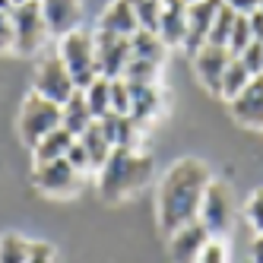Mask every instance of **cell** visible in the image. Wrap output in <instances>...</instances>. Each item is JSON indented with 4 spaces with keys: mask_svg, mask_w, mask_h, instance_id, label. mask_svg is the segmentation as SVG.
Here are the masks:
<instances>
[{
    "mask_svg": "<svg viewBox=\"0 0 263 263\" xmlns=\"http://www.w3.org/2000/svg\"><path fill=\"white\" fill-rule=\"evenodd\" d=\"M263 0H225V7H232L235 13H244V16H251L254 10H260Z\"/></svg>",
    "mask_w": 263,
    "mask_h": 263,
    "instance_id": "obj_36",
    "label": "cell"
},
{
    "mask_svg": "<svg viewBox=\"0 0 263 263\" xmlns=\"http://www.w3.org/2000/svg\"><path fill=\"white\" fill-rule=\"evenodd\" d=\"M260 10H263V4H260Z\"/></svg>",
    "mask_w": 263,
    "mask_h": 263,
    "instance_id": "obj_42",
    "label": "cell"
},
{
    "mask_svg": "<svg viewBox=\"0 0 263 263\" xmlns=\"http://www.w3.org/2000/svg\"><path fill=\"white\" fill-rule=\"evenodd\" d=\"M58 54H61V61L67 64V70H70V77H73V83H77L80 92H86L92 83L99 80L96 35H89V32H83V29L70 32V35H64V39H61Z\"/></svg>",
    "mask_w": 263,
    "mask_h": 263,
    "instance_id": "obj_3",
    "label": "cell"
},
{
    "mask_svg": "<svg viewBox=\"0 0 263 263\" xmlns=\"http://www.w3.org/2000/svg\"><path fill=\"white\" fill-rule=\"evenodd\" d=\"M225 0H197V4H187V35H184V48L187 51H200L210 42V29L216 13L222 10Z\"/></svg>",
    "mask_w": 263,
    "mask_h": 263,
    "instance_id": "obj_11",
    "label": "cell"
},
{
    "mask_svg": "<svg viewBox=\"0 0 263 263\" xmlns=\"http://www.w3.org/2000/svg\"><path fill=\"white\" fill-rule=\"evenodd\" d=\"M238 58H241L244 67L251 70V77H260V73H263V42H251Z\"/></svg>",
    "mask_w": 263,
    "mask_h": 263,
    "instance_id": "obj_31",
    "label": "cell"
},
{
    "mask_svg": "<svg viewBox=\"0 0 263 263\" xmlns=\"http://www.w3.org/2000/svg\"><path fill=\"white\" fill-rule=\"evenodd\" d=\"M251 42H254V35H251V23H248V16H244V13H238L235 29H232V39H229V51L238 58V54L248 48Z\"/></svg>",
    "mask_w": 263,
    "mask_h": 263,
    "instance_id": "obj_28",
    "label": "cell"
},
{
    "mask_svg": "<svg viewBox=\"0 0 263 263\" xmlns=\"http://www.w3.org/2000/svg\"><path fill=\"white\" fill-rule=\"evenodd\" d=\"M111 115H130V92L124 77L111 80Z\"/></svg>",
    "mask_w": 263,
    "mask_h": 263,
    "instance_id": "obj_30",
    "label": "cell"
},
{
    "mask_svg": "<svg viewBox=\"0 0 263 263\" xmlns=\"http://www.w3.org/2000/svg\"><path fill=\"white\" fill-rule=\"evenodd\" d=\"M73 143H77V137H73L70 130L58 127L54 134H48L39 146L32 149V153H35V165H39V162H54V159H67V153L73 149Z\"/></svg>",
    "mask_w": 263,
    "mask_h": 263,
    "instance_id": "obj_22",
    "label": "cell"
},
{
    "mask_svg": "<svg viewBox=\"0 0 263 263\" xmlns=\"http://www.w3.org/2000/svg\"><path fill=\"white\" fill-rule=\"evenodd\" d=\"M124 83H127V92H130V118L137 124L159 118V111H162L159 83H137V80H124Z\"/></svg>",
    "mask_w": 263,
    "mask_h": 263,
    "instance_id": "obj_14",
    "label": "cell"
},
{
    "mask_svg": "<svg viewBox=\"0 0 263 263\" xmlns=\"http://www.w3.org/2000/svg\"><path fill=\"white\" fill-rule=\"evenodd\" d=\"M10 20H13V51L16 54H35V51L45 48L48 26H45L39 0H26V4L13 7Z\"/></svg>",
    "mask_w": 263,
    "mask_h": 263,
    "instance_id": "obj_6",
    "label": "cell"
},
{
    "mask_svg": "<svg viewBox=\"0 0 263 263\" xmlns=\"http://www.w3.org/2000/svg\"><path fill=\"white\" fill-rule=\"evenodd\" d=\"M197 263H229V251H225V244L219 238H210V244L203 248Z\"/></svg>",
    "mask_w": 263,
    "mask_h": 263,
    "instance_id": "obj_32",
    "label": "cell"
},
{
    "mask_svg": "<svg viewBox=\"0 0 263 263\" xmlns=\"http://www.w3.org/2000/svg\"><path fill=\"white\" fill-rule=\"evenodd\" d=\"M165 51H168V45L149 29H137V35H130V58H137V61H149V64L162 67Z\"/></svg>",
    "mask_w": 263,
    "mask_h": 263,
    "instance_id": "obj_20",
    "label": "cell"
},
{
    "mask_svg": "<svg viewBox=\"0 0 263 263\" xmlns=\"http://www.w3.org/2000/svg\"><path fill=\"white\" fill-rule=\"evenodd\" d=\"M197 219L203 222V229L210 232V238H222L235 225V194L225 181H219V178L210 181Z\"/></svg>",
    "mask_w": 263,
    "mask_h": 263,
    "instance_id": "obj_5",
    "label": "cell"
},
{
    "mask_svg": "<svg viewBox=\"0 0 263 263\" xmlns=\"http://www.w3.org/2000/svg\"><path fill=\"white\" fill-rule=\"evenodd\" d=\"M130 10L137 13V23L140 29L156 32L159 29V10H162V0H127Z\"/></svg>",
    "mask_w": 263,
    "mask_h": 263,
    "instance_id": "obj_27",
    "label": "cell"
},
{
    "mask_svg": "<svg viewBox=\"0 0 263 263\" xmlns=\"http://www.w3.org/2000/svg\"><path fill=\"white\" fill-rule=\"evenodd\" d=\"M29 263H58V254L48 241H32L29 248Z\"/></svg>",
    "mask_w": 263,
    "mask_h": 263,
    "instance_id": "obj_33",
    "label": "cell"
},
{
    "mask_svg": "<svg viewBox=\"0 0 263 263\" xmlns=\"http://www.w3.org/2000/svg\"><path fill=\"white\" fill-rule=\"evenodd\" d=\"M67 159H70V165L77 168V172H83V175H89L92 172V162H89V156H86V149L80 146V143H73V149L67 153Z\"/></svg>",
    "mask_w": 263,
    "mask_h": 263,
    "instance_id": "obj_35",
    "label": "cell"
},
{
    "mask_svg": "<svg viewBox=\"0 0 263 263\" xmlns=\"http://www.w3.org/2000/svg\"><path fill=\"white\" fill-rule=\"evenodd\" d=\"M244 216H248L251 229L257 235H263V187H257V191L248 197V203H244Z\"/></svg>",
    "mask_w": 263,
    "mask_h": 263,
    "instance_id": "obj_29",
    "label": "cell"
},
{
    "mask_svg": "<svg viewBox=\"0 0 263 263\" xmlns=\"http://www.w3.org/2000/svg\"><path fill=\"white\" fill-rule=\"evenodd\" d=\"M229 105H232V115H235L238 124L260 130L263 127V73H260V77H254L251 86L244 89L235 102H229Z\"/></svg>",
    "mask_w": 263,
    "mask_h": 263,
    "instance_id": "obj_16",
    "label": "cell"
},
{
    "mask_svg": "<svg viewBox=\"0 0 263 263\" xmlns=\"http://www.w3.org/2000/svg\"><path fill=\"white\" fill-rule=\"evenodd\" d=\"M206 244H210V232L203 229L200 219H194V222H187V225L172 232V238H168V254H172L175 263H197Z\"/></svg>",
    "mask_w": 263,
    "mask_h": 263,
    "instance_id": "obj_12",
    "label": "cell"
},
{
    "mask_svg": "<svg viewBox=\"0 0 263 263\" xmlns=\"http://www.w3.org/2000/svg\"><path fill=\"white\" fill-rule=\"evenodd\" d=\"M92 121L96 118H92V111L86 105V92H73V99L67 105H61V127L70 130L73 137H80Z\"/></svg>",
    "mask_w": 263,
    "mask_h": 263,
    "instance_id": "obj_21",
    "label": "cell"
},
{
    "mask_svg": "<svg viewBox=\"0 0 263 263\" xmlns=\"http://www.w3.org/2000/svg\"><path fill=\"white\" fill-rule=\"evenodd\" d=\"M42 4V16H45V26L48 35L54 39H64V35L77 32L83 23V0H39Z\"/></svg>",
    "mask_w": 263,
    "mask_h": 263,
    "instance_id": "obj_13",
    "label": "cell"
},
{
    "mask_svg": "<svg viewBox=\"0 0 263 263\" xmlns=\"http://www.w3.org/2000/svg\"><path fill=\"white\" fill-rule=\"evenodd\" d=\"M251 70L241 64V58H232V64H229V70H225V77H222V89H219V96L225 99V102H235L244 89L251 86Z\"/></svg>",
    "mask_w": 263,
    "mask_h": 263,
    "instance_id": "obj_23",
    "label": "cell"
},
{
    "mask_svg": "<svg viewBox=\"0 0 263 263\" xmlns=\"http://www.w3.org/2000/svg\"><path fill=\"white\" fill-rule=\"evenodd\" d=\"M235 20H238V13L232 7H225L216 13V20H213V29H210V42L206 45H222V48H229V39H232V29H235Z\"/></svg>",
    "mask_w": 263,
    "mask_h": 263,
    "instance_id": "obj_26",
    "label": "cell"
},
{
    "mask_svg": "<svg viewBox=\"0 0 263 263\" xmlns=\"http://www.w3.org/2000/svg\"><path fill=\"white\" fill-rule=\"evenodd\" d=\"M29 248L32 241H26L20 232L0 235V263H29Z\"/></svg>",
    "mask_w": 263,
    "mask_h": 263,
    "instance_id": "obj_25",
    "label": "cell"
},
{
    "mask_svg": "<svg viewBox=\"0 0 263 263\" xmlns=\"http://www.w3.org/2000/svg\"><path fill=\"white\" fill-rule=\"evenodd\" d=\"M156 35L168 48L184 45V35H187V0H162Z\"/></svg>",
    "mask_w": 263,
    "mask_h": 263,
    "instance_id": "obj_15",
    "label": "cell"
},
{
    "mask_svg": "<svg viewBox=\"0 0 263 263\" xmlns=\"http://www.w3.org/2000/svg\"><path fill=\"white\" fill-rule=\"evenodd\" d=\"M77 143L86 149V156H89V162H92V172H99V168L108 162V156H111V140L105 137V130H102V124L99 121H92L83 134L77 137Z\"/></svg>",
    "mask_w": 263,
    "mask_h": 263,
    "instance_id": "obj_18",
    "label": "cell"
},
{
    "mask_svg": "<svg viewBox=\"0 0 263 263\" xmlns=\"http://www.w3.org/2000/svg\"><path fill=\"white\" fill-rule=\"evenodd\" d=\"M96 61H99V77L118 80L130 64V39L111 32H96Z\"/></svg>",
    "mask_w": 263,
    "mask_h": 263,
    "instance_id": "obj_9",
    "label": "cell"
},
{
    "mask_svg": "<svg viewBox=\"0 0 263 263\" xmlns=\"http://www.w3.org/2000/svg\"><path fill=\"white\" fill-rule=\"evenodd\" d=\"M235 54L229 48H222V45H203L200 51H194V70H197V77L200 83L216 92L219 96V89H222V77H225V70H229Z\"/></svg>",
    "mask_w": 263,
    "mask_h": 263,
    "instance_id": "obj_10",
    "label": "cell"
},
{
    "mask_svg": "<svg viewBox=\"0 0 263 263\" xmlns=\"http://www.w3.org/2000/svg\"><path fill=\"white\" fill-rule=\"evenodd\" d=\"M58 127H61V105L45 99V96H39V92H29L23 108H20V121H16L20 140L29 149H35L48 134H54Z\"/></svg>",
    "mask_w": 263,
    "mask_h": 263,
    "instance_id": "obj_4",
    "label": "cell"
},
{
    "mask_svg": "<svg viewBox=\"0 0 263 263\" xmlns=\"http://www.w3.org/2000/svg\"><path fill=\"white\" fill-rule=\"evenodd\" d=\"M140 23H137V13L130 10L127 0H111V4L102 10L99 16V32H111V35H124V39H130V35H137Z\"/></svg>",
    "mask_w": 263,
    "mask_h": 263,
    "instance_id": "obj_17",
    "label": "cell"
},
{
    "mask_svg": "<svg viewBox=\"0 0 263 263\" xmlns=\"http://www.w3.org/2000/svg\"><path fill=\"white\" fill-rule=\"evenodd\" d=\"M248 23H251V35H254V42H263V10H254L248 16Z\"/></svg>",
    "mask_w": 263,
    "mask_h": 263,
    "instance_id": "obj_37",
    "label": "cell"
},
{
    "mask_svg": "<svg viewBox=\"0 0 263 263\" xmlns=\"http://www.w3.org/2000/svg\"><path fill=\"white\" fill-rule=\"evenodd\" d=\"M187 4H197V0H187Z\"/></svg>",
    "mask_w": 263,
    "mask_h": 263,
    "instance_id": "obj_41",
    "label": "cell"
},
{
    "mask_svg": "<svg viewBox=\"0 0 263 263\" xmlns=\"http://www.w3.org/2000/svg\"><path fill=\"white\" fill-rule=\"evenodd\" d=\"M13 51V20L7 10H0V54Z\"/></svg>",
    "mask_w": 263,
    "mask_h": 263,
    "instance_id": "obj_34",
    "label": "cell"
},
{
    "mask_svg": "<svg viewBox=\"0 0 263 263\" xmlns=\"http://www.w3.org/2000/svg\"><path fill=\"white\" fill-rule=\"evenodd\" d=\"M32 181L48 197H73V194H80L86 175L77 172V168L70 165V159H54V162H39L35 165Z\"/></svg>",
    "mask_w": 263,
    "mask_h": 263,
    "instance_id": "obj_8",
    "label": "cell"
},
{
    "mask_svg": "<svg viewBox=\"0 0 263 263\" xmlns=\"http://www.w3.org/2000/svg\"><path fill=\"white\" fill-rule=\"evenodd\" d=\"M0 10H7V13H10V10H13V4H10V0H0Z\"/></svg>",
    "mask_w": 263,
    "mask_h": 263,
    "instance_id": "obj_39",
    "label": "cell"
},
{
    "mask_svg": "<svg viewBox=\"0 0 263 263\" xmlns=\"http://www.w3.org/2000/svg\"><path fill=\"white\" fill-rule=\"evenodd\" d=\"M102 130L105 137L111 140V146H137L140 143V124L130 118V115H105L102 121Z\"/></svg>",
    "mask_w": 263,
    "mask_h": 263,
    "instance_id": "obj_19",
    "label": "cell"
},
{
    "mask_svg": "<svg viewBox=\"0 0 263 263\" xmlns=\"http://www.w3.org/2000/svg\"><path fill=\"white\" fill-rule=\"evenodd\" d=\"M32 92H39V96L58 102V105H67L73 99V92H80L58 51H48L45 58L39 61V67H35V89Z\"/></svg>",
    "mask_w": 263,
    "mask_h": 263,
    "instance_id": "obj_7",
    "label": "cell"
},
{
    "mask_svg": "<svg viewBox=\"0 0 263 263\" xmlns=\"http://www.w3.org/2000/svg\"><path fill=\"white\" fill-rule=\"evenodd\" d=\"M10 4H13V7H20V4H26V0H10Z\"/></svg>",
    "mask_w": 263,
    "mask_h": 263,
    "instance_id": "obj_40",
    "label": "cell"
},
{
    "mask_svg": "<svg viewBox=\"0 0 263 263\" xmlns=\"http://www.w3.org/2000/svg\"><path fill=\"white\" fill-rule=\"evenodd\" d=\"M251 260L254 263H263V235H257L254 244H251Z\"/></svg>",
    "mask_w": 263,
    "mask_h": 263,
    "instance_id": "obj_38",
    "label": "cell"
},
{
    "mask_svg": "<svg viewBox=\"0 0 263 263\" xmlns=\"http://www.w3.org/2000/svg\"><path fill=\"white\" fill-rule=\"evenodd\" d=\"M86 105L92 111V118L102 121L105 115H111V80L108 77H99L86 89Z\"/></svg>",
    "mask_w": 263,
    "mask_h": 263,
    "instance_id": "obj_24",
    "label": "cell"
},
{
    "mask_svg": "<svg viewBox=\"0 0 263 263\" xmlns=\"http://www.w3.org/2000/svg\"><path fill=\"white\" fill-rule=\"evenodd\" d=\"M99 194L108 203H121L127 197L140 194L153 178V159L140 153L137 146H118L111 149L108 162L99 168Z\"/></svg>",
    "mask_w": 263,
    "mask_h": 263,
    "instance_id": "obj_2",
    "label": "cell"
},
{
    "mask_svg": "<svg viewBox=\"0 0 263 263\" xmlns=\"http://www.w3.org/2000/svg\"><path fill=\"white\" fill-rule=\"evenodd\" d=\"M213 175L200 159H178L159 184V225L172 235L181 225L200 216L203 194L210 187Z\"/></svg>",
    "mask_w": 263,
    "mask_h": 263,
    "instance_id": "obj_1",
    "label": "cell"
}]
</instances>
